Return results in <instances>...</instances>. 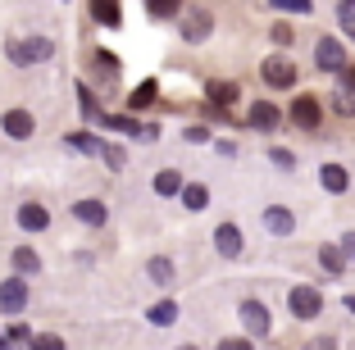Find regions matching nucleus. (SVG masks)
Wrapping results in <instances>:
<instances>
[{
    "instance_id": "obj_1",
    "label": "nucleus",
    "mask_w": 355,
    "mask_h": 350,
    "mask_svg": "<svg viewBox=\"0 0 355 350\" xmlns=\"http://www.w3.org/2000/svg\"><path fill=\"white\" fill-rule=\"evenodd\" d=\"M287 305H292L296 319H319V314H324V296H319L314 287H292Z\"/></svg>"
},
{
    "instance_id": "obj_2",
    "label": "nucleus",
    "mask_w": 355,
    "mask_h": 350,
    "mask_svg": "<svg viewBox=\"0 0 355 350\" xmlns=\"http://www.w3.org/2000/svg\"><path fill=\"white\" fill-rule=\"evenodd\" d=\"M55 46L46 37H32V42H10V60L14 64H37V60H51Z\"/></svg>"
},
{
    "instance_id": "obj_3",
    "label": "nucleus",
    "mask_w": 355,
    "mask_h": 350,
    "mask_svg": "<svg viewBox=\"0 0 355 350\" xmlns=\"http://www.w3.org/2000/svg\"><path fill=\"white\" fill-rule=\"evenodd\" d=\"M23 305H28V278L0 282V309L5 314H23Z\"/></svg>"
},
{
    "instance_id": "obj_4",
    "label": "nucleus",
    "mask_w": 355,
    "mask_h": 350,
    "mask_svg": "<svg viewBox=\"0 0 355 350\" xmlns=\"http://www.w3.org/2000/svg\"><path fill=\"white\" fill-rule=\"evenodd\" d=\"M314 64H319V69H328V73H342V64H346V51H342V42L324 37V42L314 46Z\"/></svg>"
},
{
    "instance_id": "obj_5",
    "label": "nucleus",
    "mask_w": 355,
    "mask_h": 350,
    "mask_svg": "<svg viewBox=\"0 0 355 350\" xmlns=\"http://www.w3.org/2000/svg\"><path fill=\"white\" fill-rule=\"evenodd\" d=\"M241 323H246V332H251V337H264V332H269V309L260 305V300H241Z\"/></svg>"
},
{
    "instance_id": "obj_6",
    "label": "nucleus",
    "mask_w": 355,
    "mask_h": 350,
    "mask_svg": "<svg viewBox=\"0 0 355 350\" xmlns=\"http://www.w3.org/2000/svg\"><path fill=\"white\" fill-rule=\"evenodd\" d=\"M319 119H324L319 100H314V96H296V105H292V123H301V128H319Z\"/></svg>"
},
{
    "instance_id": "obj_7",
    "label": "nucleus",
    "mask_w": 355,
    "mask_h": 350,
    "mask_svg": "<svg viewBox=\"0 0 355 350\" xmlns=\"http://www.w3.org/2000/svg\"><path fill=\"white\" fill-rule=\"evenodd\" d=\"M0 128H5V132H10L14 141H28V137L37 132V123H32V114H28V110H10Z\"/></svg>"
},
{
    "instance_id": "obj_8",
    "label": "nucleus",
    "mask_w": 355,
    "mask_h": 350,
    "mask_svg": "<svg viewBox=\"0 0 355 350\" xmlns=\"http://www.w3.org/2000/svg\"><path fill=\"white\" fill-rule=\"evenodd\" d=\"M246 119H251V128H260V132H269V128H278V123H282V110H278V105H269V100H255Z\"/></svg>"
},
{
    "instance_id": "obj_9",
    "label": "nucleus",
    "mask_w": 355,
    "mask_h": 350,
    "mask_svg": "<svg viewBox=\"0 0 355 350\" xmlns=\"http://www.w3.org/2000/svg\"><path fill=\"white\" fill-rule=\"evenodd\" d=\"M264 82H269V87H292L296 82L292 60H264Z\"/></svg>"
},
{
    "instance_id": "obj_10",
    "label": "nucleus",
    "mask_w": 355,
    "mask_h": 350,
    "mask_svg": "<svg viewBox=\"0 0 355 350\" xmlns=\"http://www.w3.org/2000/svg\"><path fill=\"white\" fill-rule=\"evenodd\" d=\"M214 246H219V255H241V232H237V227H232V223H223L219 227V232H214Z\"/></svg>"
},
{
    "instance_id": "obj_11",
    "label": "nucleus",
    "mask_w": 355,
    "mask_h": 350,
    "mask_svg": "<svg viewBox=\"0 0 355 350\" xmlns=\"http://www.w3.org/2000/svg\"><path fill=\"white\" fill-rule=\"evenodd\" d=\"M319 182H324V191L342 196V191H346V168L342 164H324V168H319Z\"/></svg>"
},
{
    "instance_id": "obj_12",
    "label": "nucleus",
    "mask_w": 355,
    "mask_h": 350,
    "mask_svg": "<svg viewBox=\"0 0 355 350\" xmlns=\"http://www.w3.org/2000/svg\"><path fill=\"white\" fill-rule=\"evenodd\" d=\"M264 227H269L273 237H287V232L296 227V218L287 214V209H264Z\"/></svg>"
},
{
    "instance_id": "obj_13",
    "label": "nucleus",
    "mask_w": 355,
    "mask_h": 350,
    "mask_svg": "<svg viewBox=\"0 0 355 350\" xmlns=\"http://www.w3.org/2000/svg\"><path fill=\"white\" fill-rule=\"evenodd\" d=\"M73 214L83 218L87 227H101L105 218H110V214H105V205H101V200H78V205H73Z\"/></svg>"
},
{
    "instance_id": "obj_14",
    "label": "nucleus",
    "mask_w": 355,
    "mask_h": 350,
    "mask_svg": "<svg viewBox=\"0 0 355 350\" xmlns=\"http://www.w3.org/2000/svg\"><path fill=\"white\" fill-rule=\"evenodd\" d=\"M19 223L28 227V232H42V227L51 223V214H46L42 205H23V209H19Z\"/></svg>"
},
{
    "instance_id": "obj_15",
    "label": "nucleus",
    "mask_w": 355,
    "mask_h": 350,
    "mask_svg": "<svg viewBox=\"0 0 355 350\" xmlns=\"http://www.w3.org/2000/svg\"><path fill=\"white\" fill-rule=\"evenodd\" d=\"M182 37H187V42H205L209 37V14H191V19L182 23Z\"/></svg>"
},
{
    "instance_id": "obj_16",
    "label": "nucleus",
    "mask_w": 355,
    "mask_h": 350,
    "mask_svg": "<svg viewBox=\"0 0 355 350\" xmlns=\"http://www.w3.org/2000/svg\"><path fill=\"white\" fill-rule=\"evenodd\" d=\"M319 264L333 273V278H342V268H346V255H342V246H324L319 250Z\"/></svg>"
},
{
    "instance_id": "obj_17",
    "label": "nucleus",
    "mask_w": 355,
    "mask_h": 350,
    "mask_svg": "<svg viewBox=\"0 0 355 350\" xmlns=\"http://www.w3.org/2000/svg\"><path fill=\"white\" fill-rule=\"evenodd\" d=\"M92 10L105 28H119V0H92Z\"/></svg>"
},
{
    "instance_id": "obj_18",
    "label": "nucleus",
    "mask_w": 355,
    "mask_h": 350,
    "mask_svg": "<svg viewBox=\"0 0 355 350\" xmlns=\"http://www.w3.org/2000/svg\"><path fill=\"white\" fill-rule=\"evenodd\" d=\"M146 273H150V282H159V287H168V282H173V264H168L164 255H159V259H150V264H146Z\"/></svg>"
},
{
    "instance_id": "obj_19",
    "label": "nucleus",
    "mask_w": 355,
    "mask_h": 350,
    "mask_svg": "<svg viewBox=\"0 0 355 350\" xmlns=\"http://www.w3.org/2000/svg\"><path fill=\"white\" fill-rule=\"evenodd\" d=\"M155 191L159 196H178V191H182V177H178L173 168H164V173H155Z\"/></svg>"
},
{
    "instance_id": "obj_20",
    "label": "nucleus",
    "mask_w": 355,
    "mask_h": 350,
    "mask_svg": "<svg viewBox=\"0 0 355 350\" xmlns=\"http://www.w3.org/2000/svg\"><path fill=\"white\" fill-rule=\"evenodd\" d=\"M14 268H19V273H37L42 259H37V250H32V246H19V250H14Z\"/></svg>"
},
{
    "instance_id": "obj_21",
    "label": "nucleus",
    "mask_w": 355,
    "mask_h": 350,
    "mask_svg": "<svg viewBox=\"0 0 355 350\" xmlns=\"http://www.w3.org/2000/svg\"><path fill=\"white\" fill-rule=\"evenodd\" d=\"M182 205H187V209H205L209 191H205V186H182Z\"/></svg>"
},
{
    "instance_id": "obj_22",
    "label": "nucleus",
    "mask_w": 355,
    "mask_h": 350,
    "mask_svg": "<svg viewBox=\"0 0 355 350\" xmlns=\"http://www.w3.org/2000/svg\"><path fill=\"white\" fill-rule=\"evenodd\" d=\"M173 319H178V305H173V300H159V305L150 309V323H159V328H168Z\"/></svg>"
},
{
    "instance_id": "obj_23",
    "label": "nucleus",
    "mask_w": 355,
    "mask_h": 350,
    "mask_svg": "<svg viewBox=\"0 0 355 350\" xmlns=\"http://www.w3.org/2000/svg\"><path fill=\"white\" fill-rule=\"evenodd\" d=\"M69 146H73V150H83V155H101V141H96V137H87V132H73V137H69Z\"/></svg>"
},
{
    "instance_id": "obj_24",
    "label": "nucleus",
    "mask_w": 355,
    "mask_h": 350,
    "mask_svg": "<svg viewBox=\"0 0 355 350\" xmlns=\"http://www.w3.org/2000/svg\"><path fill=\"white\" fill-rule=\"evenodd\" d=\"M150 100H155V82H141L132 96H128V105H132V110H141V105H150Z\"/></svg>"
},
{
    "instance_id": "obj_25",
    "label": "nucleus",
    "mask_w": 355,
    "mask_h": 350,
    "mask_svg": "<svg viewBox=\"0 0 355 350\" xmlns=\"http://www.w3.org/2000/svg\"><path fill=\"white\" fill-rule=\"evenodd\" d=\"M209 100H214V105H232V100H237V87H232V82L209 87Z\"/></svg>"
},
{
    "instance_id": "obj_26",
    "label": "nucleus",
    "mask_w": 355,
    "mask_h": 350,
    "mask_svg": "<svg viewBox=\"0 0 355 350\" xmlns=\"http://www.w3.org/2000/svg\"><path fill=\"white\" fill-rule=\"evenodd\" d=\"M337 19H342L346 32H355V0H342V5H337Z\"/></svg>"
},
{
    "instance_id": "obj_27",
    "label": "nucleus",
    "mask_w": 355,
    "mask_h": 350,
    "mask_svg": "<svg viewBox=\"0 0 355 350\" xmlns=\"http://www.w3.org/2000/svg\"><path fill=\"white\" fill-rule=\"evenodd\" d=\"M32 350H64V341L55 332H42V337H32Z\"/></svg>"
},
{
    "instance_id": "obj_28",
    "label": "nucleus",
    "mask_w": 355,
    "mask_h": 350,
    "mask_svg": "<svg viewBox=\"0 0 355 350\" xmlns=\"http://www.w3.org/2000/svg\"><path fill=\"white\" fill-rule=\"evenodd\" d=\"M101 159H105L110 168H123V150H119V146H105V141H101Z\"/></svg>"
},
{
    "instance_id": "obj_29",
    "label": "nucleus",
    "mask_w": 355,
    "mask_h": 350,
    "mask_svg": "<svg viewBox=\"0 0 355 350\" xmlns=\"http://www.w3.org/2000/svg\"><path fill=\"white\" fill-rule=\"evenodd\" d=\"M150 5V14L155 19H168V14H178V0H146Z\"/></svg>"
},
{
    "instance_id": "obj_30",
    "label": "nucleus",
    "mask_w": 355,
    "mask_h": 350,
    "mask_svg": "<svg viewBox=\"0 0 355 350\" xmlns=\"http://www.w3.org/2000/svg\"><path fill=\"white\" fill-rule=\"evenodd\" d=\"M269 159H273L278 168H292V164H296V155H292V150H282V146H273V150H269Z\"/></svg>"
},
{
    "instance_id": "obj_31",
    "label": "nucleus",
    "mask_w": 355,
    "mask_h": 350,
    "mask_svg": "<svg viewBox=\"0 0 355 350\" xmlns=\"http://www.w3.org/2000/svg\"><path fill=\"white\" fill-rule=\"evenodd\" d=\"M273 10H292V14H310V0H273Z\"/></svg>"
},
{
    "instance_id": "obj_32",
    "label": "nucleus",
    "mask_w": 355,
    "mask_h": 350,
    "mask_svg": "<svg viewBox=\"0 0 355 350\" xmlns=\"http://www.w3.org/2000/svg\"><path fill=\"white\" fill-rule=\"evenodd\" d=\"M337 114H355V91H337Z\"/></svg>"
},
{
    "instance_id": "obj_33",
    "label": "nucleus",
    "mask_w": 355,
    "mask_h": 350,
    "mask_svg": "<svg viewBox=\"0 0 355 350\" xmlns=\"http://www.w3.org/2000/svg\"><path fill=\"white\" fill-rule=\"evenodd\" d=\"M219 350H251V341L246 337H228V341H219Z\"/></svg>"
},
{
    "instance_id": "obj_34",
    "label": "nucleus",
    "mask_w": 355,
    "mask_h": 350,
    "mask_svg": "<svg viewBox=\"0 0 355 350\" xmlns=\"http://www.w3.org/2000/svg\"><path fill=\"white\" fill-rule=\"evenodd\" d=\"M96 64H101V69H105V73H119V60H114V55H105V51H101V55H96Z\"/></svg>"
},
{
    "instance_id": "obj_35",
    "label": "nucleus",
    "mask_w": 355,
    "mask_h": 350,
    "mask_svg": "<svg viewBox=\"0 0 355 350\" xmlns=\"http://www.w3.org/2000/svg\"><path fill=\"white\" fill-rule=\"evenodd\" d=\"M273 42H287V46H292V28H287V23H278V28H273Z\"/></svg>"
},
{
    "instance_id": "obj_36",
    "label": "nucleus",
    "mask_w": 355,
    "mask_h": 350,
    "mask_svg": "<svg viewBox=\"0 0 355 350\" xmlns=\"http://www.w3.org/2000/svg\"><path fill=\"white\" fill-rule=\"evenodd\" d=\"M342 91H355V69H346V64H342Z\"/></svg>"
},
{
    "instance_id": "obj_37",
    "label": "nucleus",
    "mask_w": 355,
    "mask_h": 350,
    "mask_svg": "<svg viewBox=\"0 0 355 350\" xmlns=\"http://www.w3.org/2000/svg\"><path fill=\"white\" fill-rule=\"evenodd\" d=\"M342 255H346V259L355 264V232H351V237H342Z\"/></svg>"
},
{
    "instance_id": "obj_38",
    "label": "nucleus",
    "mask_w": 355,
    "mask_h": 350,
    "mask_svg": "<svg viewBox=\"0 0 355 350\" xmlns=\"http://www.w3.org/2000/svg\"><path fill=\"white\" fill-rule=\"evenodd\" d=\"M310 350H337V341L333 337H319V341H310Z\"/></svg>"
},
{
    "instance_id": "obj_39",
    "label": "nucleus",
    "mask_w": 355,
    "mask_h": 350,
    "mask_svg": "<svg viewBox=\"0 0 355 350\" xmlns=\"http://www.w3.org/2000/svg\"><path fill=\"white\" fill-rule=\"evenodd\" d=\"M0 350H5V332H0Z\"/></svg>"
},
{
    "instance_id": "obj_40",
    "label": "nucleus",
    "mask_w": 355,
    "mask_h": 350,
    "mask_svg": "<svg viewBox=\"0 0 355 350\" xmlns=\"http://www.w3.org/2000/svg\"><path fill=\"white\" fill-rule=\"evenodd\" d=\"M182 350H196V346H182Z\"/></svg>"
}]
</instances>
